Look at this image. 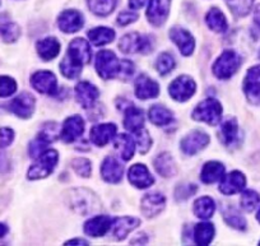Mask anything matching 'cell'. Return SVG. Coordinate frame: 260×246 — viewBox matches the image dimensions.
<instances>
[{
  "mask_svg": "<svg viewBox=\"0 0 260 246\" xmlns=\"http://www.w3.org/2000/svg\"><path fill=\"white\" fill-rule=\"evenodd\" d=\"M127 179L130 184H133L138 189H146V188L152 187L154 182L153 176L143 163H136L130 167L127 172Z\"/></svg>",
  "mask_w": 260,
  "mask_h": 246,
  "instance_id": "cell-15",
  "label": "cell"
},
{
  "mask_svg": "<svg viewBox=\"0 0 260 246\" xmlns=\"http://www.w3.org/2000/svg\"><path fill=\"white\" fill-rule=\"evenodd\" d=\"M257 100H260V96H259V99H257Z\"/></svg>",
  "mask_w": 260,
  "mask_h": 246,
  "instance_id": "cell-56",
  "label": "cell"
},
{
  "mask_svg": "<svg viewBox=\"0 0 260 246\" xmlns=\"http://www.w3.org/2000/svg\"><path fill=\"white\" fill-rule=\"evenodd\" d=\"M209 135L206 132L201 130H194L190 134H187L184 139L181 140V150L185 155H197L198 152L203 150L208 145Z\"/></svg>",
  "mask_w": 260,
  "mask_h": 246,
  "instance_id": "cell-9",
  "label": "cell"
},
{
  "mask_svg": "<svg viewBox=\"0 0 260 246\" xmlns=\"http://www.w3.org/2000/svg\"><path fill=\"white\" fill-rule=\"evenodd\" d=\"M256 220L260 222V209H259V212H257V214H256Z\"/></svg>",
  "mask_w": 260,
  "mask_h": 246,
  "instance_id": "cell-55",
  "label": "cell"
},
{
  "mask_svg": "<svg viewBox=\"0 0 260 246\" xmlns=\"http://www.w3.org/2000/svg\"><path fill=\"white\" fill-rule=\"evenodd\" d=\"M244 91L250 100H256L260 96V65L250 68L244 80Z\"/></svg>",
  "mask_w": 260,
  "mask_h": 246,
  "instance_id": "cell-25",
  "label": "cell"
},
{
  "mask_svg": "<svg viewBox=\"0 0 260 246\" xmlns=\"http://www.w3.org/2000/svg\"><path fill=\"white\" fill-rule=\"evenodd\" d=\"M136 134H137V142H138L139 150H141V153L146 155V153L149 150V148H151V144H152L151 137H149L148 132H147L146 129H143V128H142L141 130H138Z\"/></svg>",
  "mask_w": 260,
  "mask_h": 246,
  "instance_id": "cell-46",
  "label": "cell"
},
{
  "mask_svg": "<svg viewBox=\"0 0 260 246\" xmlns=\"http://www.w3.org/2000/svg\"><path fill=\"white\" fill-rule=\"evenodd\" d=\"M147 2H148V0H129V7L136 11V9H141Z\"/></svg>",
  "mask_w": 260,
  "mask_h": 246,
  "instance_id": "cell-51",
  "label": "cell"
},
{
  "mask_svg": "<svg viewBox=\"0 0 260 246\" xmlns=\"http://www.w3.org/2000/svg\"><path fill=\"white\" fill-rule=\"evenodd\" d=\"M87 36H88L89 41H92L93 45L104 46V45L114 41L115 31L111 28H107V27H96L93 29H89Z\"/></svg>",
  "mask_w": 260,
  "mask_h": 246,
  "instance_id": "cell-33",
  "label": "cell"
},
{
  "mask_svg": "<svg viewBox=\"0 0 260 246\" xmlns=\"http://www.w3.org/2000/svg\"><path fill=\"white\" fill-rule=\"evenodd\" d=\"M111 226L112 220L109 216H96L87 221L84 225V232L92 237H99V236H104L105 233H107Z\"/></svg>",
  "mask_w": 260,
  "mask_h": 246,
  "instance_id": "cell-24",
  "label": "cell"
},
{
  "mask_svg": "<svg viewBox=\"0 0 260 246\" xmlns=\"http://www.w3.org/2000/svg\"><path fill=\"white\" fill-rule=\"evenodd\" d=\"M91 46L84 39H76L69 44L68 52L60 64L62 75L69 79H74L82 72L83 65L91 60Z\"/></svg>",
  "mask_w": 260,
  "mask_h": 246,
  "instance_id": "cell-1",
  "label": "cell"
},
{
  "mask_svg": "<svg viewBox=\"0 0 260 246\" xmlns=\"http://www.w3.org/2000/svg\"><path fill=\"white\" fill-rule=\"evenodd\" d=\"M214 237V226L212 223H198L194 228V241L198 245H208Z\"/></svg>",
  "mask_w": 260,
  "mask_h": 246,
  "instance_id": "cell-36",
  "label": "cell"
},
{
  "mask_svg": "<svg viewBox=\"0 0 260 246\" xmlns=\"http://www.w3.org/2000/svg\"><path fill=\"white\" fill-rule=\"evenodd\" d=\"M99 96L100 92L97 87L89 82H79L76 86V99L84 109L93 106Z\"/></svg>",
  "mask_w": 260,
  "mask_h": 246,
  "instance_id": "cell-21",
  "label": "cell"
},
{
  "mask_svg": "<svg viewBox=\"0 0 260 246\" xmlns=\"http://www.w3.org/2000/svg\"><path fill=\"white\" fill-rule=\"evenodd\" d=\"M31 84L36 91L45 95H55L57 92V80L54 73L40 70L31 77Z\"/></svg>",
  "mask_w": 260,
  "mask_h": 246,
  "instance_id": "cell-10",
  "label": "cell"
},
{
  "mask_svg": "<svg viewBox=\"0 0 260 246\" xmlns=\"http://www.w3.org/2000/svg\"><path fill=\"white\" fill-rule=\"evenodd\" d=\"M192 119L209 125H217L222 119V105L214 99H207L195 107Z\"/></svg>",
  "mask_w": 260,
  "mask_h": 246,
  "instance_id": "cell-5",
  "label": "cell"
},
{
  "mask_svg": "<svg viewBox=\"0 0 260 246\" xmlns=\"http://www.w3.org/2000/svg\"><path fill=\"white\" fill-rule=\"evenodd\" d=\"M171 0H151L147 11V18L153 26H161L166 22L170 13Z\"/></svg>",
  "mask_w": 260,
  "mask_h": 246,
  "instance_id": "cell-14",
  "label": "cell"
},
{
  "mask_svg": "<svg viewBox=\"0 0 260 246\" xmlns=\"http://www.w3.org/2000/svg\"><path fill=\"white\" fill-rule=\"evenodd\" d=\"M59 155L54 149H46L40 157H37V162L34 163L28 170L29 180H39L49 176L54 171L56 166Z\"/></svg>",
  "mask_w": 260,
  "mask_h": 246,
  "instance_id": "cell-6",
  "label": "cell"
},
{
  "mask_svg": "<svg viewBox=\"0 0 260 246\" xmlns=\"http://www.w3.org/2000/svg\"><path fill=\"white\" fill-rule=\"evenodd\" d=\"M68 204L74 212L82 216L93 214L101 209L96 195L87 189H73L68 193Z\"/></svg>",
  "mask_w": 260,
  "mask_h": 246,
  "instance_id": "cell-2",
  "label": "cell"
},
{
  "mask_svg": "<svg viewBox=\"0 0 260 246\" xmlns=\"http://www.w3.org/2000/svg\"><path fill=\"white\" fill-rule=\"evenodd\" d=\"M17 91V82L8 75L0 77V97H9Z\"/></svg>",
  "mask_w": 260,
  "mask_h": 246,
  "instance_id": "cell-44",
  "label": "cell"
},
{
  "mask_svg": "<svg viewBox=\"0 0 260 246\" xmlns=\"http://www.w3.org/2000/svg\"><path fill=\"white\" fill-rule=\"evenodd\" d=\"M115 148L121 156L124 161H129L133 158L134 150H136V143L134 139L127 134H120L117 135L115 139Z\"/></svg>",
  "mask_w": 260,
  "mask_h": 246,
  "instance_id": "cell-32",
  "label": "cell"
},
{
  "mask_svg": "<svg viewBox=\"0 0 260 246\" xmlns=\"http://www.w3.org/2000/svg\"><path fill=\"white\" fill-rule=\"evenodd\" d=\"M241 56L236 51L226 50L216 60L213 65V74L218 79H229L241 67Z\"/></svg>",
  "mask_w": 260,
  "mask_h": 246,
  "instance_id": "cell-3",
  "label": "cell"
},
{
  "mask_svg": "<svg viewBox=\"0 0 260 246\" xmlns=\"http://www.w3.org/2000/svg\"><path fill=\"white\" fill-rule=\"evenodd\" d=\"M97 73L104 79L119 78L121 70V60H119L114 51L102 50L96 55Z\"/></svg>",
  "mask_w": 260,
  "mask_h": 246,
  "instance_id": "cell-4",
  "label": "cell"
},
{
  "mask_svg": "<svg viewBox=\"0 0 260 246\" xmlns=\"http://www.w3.org/2000/svg\"><path fill=\"white\" fill-rule=\"evenodd\" d=\"M141 225V220L134 217H121L112 221V233L116 240H124L132 231Z\"/></svg>",
  "mask_w": 260,
  "mask_h": 246,
  "instance_id": "cell-22",
  "label": "cell"
},
{
  "mask_svg": "<svg viewBox=\"0 0 260 246\" xmlns=\"http://www.w3.org/2000/svg\"><path fill=\"white\" fill-rule=\"evenodd\" d=\"M125 129L130 133H137L144 127V114L141 109H137L133 105L125 110L124 117Z\"/></svg>",
  "mask_w": 260,
  "mask_h": 246,
  "instance_id": "cell-26",
  "label": "cell"
},
{
  "mask_svg": "<svg viewBox=\"0 0 260 246\" xmlns=\"http://www.w3.org/2000/svg\"><path fill=\"white\" fill-rule=\"evenodd\" d=\"M216 204L214 200L209 197H202L195 200L194 203V214L201 220H208L214 214Z\"/></svg>",
  "mask_w": 260,
  "mask_h": 246,
  "instance_id": "cell-35",
  "label": "cell"
},
{
  "mask_svg": "<svg viewBox=\"0 0 260 246\" xmlns=\"http://www.w3.org/2000/svg\"><path fill=\"white\" fill-rule=\"evenodd\" d=\"M159 86L157 82L146 74H142L136 80V96L139 100L154 99L158 96Z\"/></svg>",
  "mask_w": 260,
  "mask_h": 246,
  "instance_id": "cell-19",
  "label": "cell"
},
{
  "mask_svg": "<svg viewBox=\"0 0 260 246\" xmlns=\"http://www.w3.org/2000/svg\"><path fill=\"white\" fill-rule=\"evenodd\" d=\"M149 120L153 122L154 125H158V127H165V125L171 124V121L174 120V115L170 111L169 109H166L162 105H154L149 109Z\"/></svg>",
  "mask_w": 260,
  "mask_h": 246,
  "instance_id": "cell-34",
  "label": "cell"
},
{
  "mask_svg": "<svg viewBox=\"0 0 260 246\" xmlns=\"http://www.w3.org/2000/svg\"><path fill=\"white\" fill-rule=\"evenodd\" d=\"M119 49L125 54H136V52L147 54L152 50V41L148 36L132 32V34L125 35L120 40Z\"/></svg>",
  "mask_w": 260,
  "mask_h": 246,
  "instance_id": "cell-7",
  "label": "cell"
},
{
  "mask_svg": "<svg viewBox=\"0 0 260 246\" xmlns=\"http://www.w3.org/2000/svg\"><path fill=\"white\" fill-rule=\"evenodd\" d=\"M154 169L164 177H171L176 174V165H175L174 158L167 152L157 156L154 160Z\"/></svg>",
  "mask_w": 260,
  "mask_h": 246,
  "instance_id": "cell-31",
  "label": "cell"
},
{
  "mask_svg": "<svg viewBox=\"0 0 260 246\" xmlns=\"http://www.w3.org/2000/svg\"><path fill=\"white\" fill-rule=\"evenodd\" d=\"M14 139V132L11 128H0V148H6L12 144Z\"/></svg>",
  "mask_w": 260,
  "mask_h": 246,
  "instance_id": "cell-48",
  "label": "cell"
},
{
  "mask_svg": "<svg viewBox=\"0 0 260 246\" xmlns=\"http://www.w3.org/2000/svg\"><path fill=\"white\" fill-rule=\"evenodd\" d=\"M175 65H176V62H175L174 56L171 54H169V52H164V54L159 55L156 63L157 70H158V73L161 75L169 74L174 69Z\"/></svg>",
  "mask_w": 260,
  "mask_h": 246,
  "instance_id": "cell-42",
  "label": "cell"
},
{
  "mask_svg": "<svg viewBox=\"0 0 260 246\" xmlns=\"http://www.w3.org/2000/svg\"><path fill=\"white\" fill-rule=\"evenodd\" d=\"M36 49L41 59L52 60L59 55L60 42L55 37H46L36 44Z\"/></svg>",
  "mask_w": 260,
  "mask_h": 246,
  "instance_id": "cell-28",
  "label": "cell"
},
{
  "mask_svg": "<svg viewBox=\"0 0 260 246\" xmlns=\"http://www.w3.org/2000/svg\"><path fill=\"white\" fill-rule=\"evenodd\" d=\"M35 105H36L35 97L28 92H23L17 96L13 101H11L8 109L21 119H28L34 114Z\"/></svg>",
  "mask_w": 260,
  "mask_h": 246,
  "instance_id": "cell-11",
  "label": "cell"
},
{
  "mask_svg": "<svg viewBox=\"0 0 260 246\" xmlns=\"http://www.w3.org/2000/svg\"><path fill=\"white\" fill-rule=\"evenodd\" d=\"M223 220L227 225L231 227L236 228V230L244 231L246 228V221L242 217L241 213L234 207H227L223 209Z\"/></svg>",
  "mask_w": 260,
  "mask_h": 246,
  "instance_id": "cell-39",
  "label": "cell"
},
{
  "mask_svg": "<svg viewBox=\"0 0 260 246\" xmlns=\"http://www.w3.org/2000/svg\"><path fill=\"white\" fill-rule=\"evenodd\" d=\"M49 144H50L49 140H46L44 137H41V135L39 134L31 143H29V148H28L29 156H31L32 158L40 157V156L47 149V145Z\"/></svg>",
  "mask_w": 260,
  "mask_h": 246,
  "instance_id": "cell-43",
  "label": "cell"
},
{
  "mask_svg": "<svg viewBox=\"0 0 260 246\" xmlns=\"http://www.w3.org/2000/svg\"><path fill=\"white\" fill-rule=\"evenodd\" d=\"M137 19H138V14L130 11H124L117 16V23L120 26H126V24L137 21Z\"/></svg>",
  "mask_w": 260,
  "mask_h": 246,
  "instance_id": "cell-49",
  "label": "cell"
},
{
  "mask_svg": "<svg viewBox=\"0 0 260 246\" xmlns=\"http://www.w3.org/2000/svg\"><path fill=\"white\" fill-rule=\"evenodd\" d=\"M165 205H166V199L164 195L159 193H148L142 199L141 209L147 217H156L165 209Z\"/></svg>",
  "mask_w": 260,
  "mask_h": 246,
  "instance_id": "cell-17",
  "label": "cell"
},
{
  "mask_svg": "<svg viewBox=\"0 0 260 246\" xmlns=\"http://www.w3.org/2000/svg\"><path fill=\"white\" fill-rule=\"evenodd\" d=\"M87 2H88V8L91 9L92 13L101 17L112 13L117 4V0H87Z\"/></svg>",
  "mask_w": 260,
  "mask_h": 246,
  "instance_id": "cell-38",
  "label": "cell"
},
{
  "mask_svg": "<svg viewBox=\"0 0 260 246\" xmlns=\"http://www.w3.org/2000/svg\"><path fill=\"white\" fill-rule=\"evenodd\" d=\"M170 37L177 45L181 54L185 55V56H189L194 51V37L186 29L181 28V27H174V28L170 29Z\"/></svg>",
  "mask_w": 260,
  "mask_h": 246,
  "instance_id": "cell-18",
  "label": "cell"
},
{
  "mask_svg": "<svg viewBox=\"0 0 260 246\" xmlns=\"http://www.w3.org/2000/svg\"><path fill=\"white\" fill-rule=\"evenodd\" d=\"M21 35L18 24L12 22L7 14H0V39L6 42H14Z\"/></svg>",
  "mask_w": 260,
  "mask_h": 246,
  "instance_id": "cell-30",
  "label": "cell"
},
{
  "mask_svg": "<svg viewBox=\"0 0 260 246\" xmlns=\"http://www.w3.org/2000/svg\"><path fill=\"white\" fill-rule=\"evenodd\" d=\"M246 185V177L240 171H231L224 174L219 184V192L224 195H234L242 192Z\"/></svg>",
  "mask_w": 260,
  "mask_h": 246,
  "instance_id": "cell-12",
  "label": "cell"
},
{
  "mask_svg": "<svg viewBox=\"0 0 260 246\" xmlns=\"http://www.w3.org/2000/svg\"><path fill=\"white\" fill-rule=\"evenodd\" d=\"M72 167L82 177H88L91 175V162L88 160H86V158H74L72 161Z\"/></svg>",
  "mask_w": 260,
  "mask_h": 246,
  "instance_id": "cell-45",
  "label": "cell"
},
{
  "mask_svg": "<svg viewBox=\"0 0 260 246\" xmlns=\"http://www.w3.org/2000/svg\"><path fill=\"white\" fill-rule=\"evenodd\" d=\"M241 207L246 212H252L260 203V195L254 190H245L241 194Z\"/></svg>",
  "mask_w": 260,
  "mask_h": 246,
  "instance_id": "cell-41",
  "label": "cell"
},
{
  "mask_svg": "<svg viewBox=\"0 0 260 246\" xmlns=\"http://www.w3.org/2000/svg\"><path fill=\"white\" fill-rule=\"evenodd\" d=\"M116 125L109 122V124H100L92 128L91 140L99 147H104L110 140H112L116 135Z\"/></svg>",
  "mask_w": 260,
  "mask_h": 246,
  "instance_id": "cell-23",
  "label": "cell"
},
{
  "mask_svg": "<svg viewBox=\"0 0 260 246\" xmlns=\"http://www.w3.org/2000/svg\"><path fill=\"white\" fill-rule=\"evenodd\" d=\"M9 170V160L7 155L0 153V174H6Z\"/></svg>",
  "mask_w": 260,
  "mask_h": 246,
  "instance_id": "cell-50",
  "label": "cell"
},
{
  "mask_svg": "<svg viewBox=\"0 0 260 246\" xmlns=\"http://www.w3.org/2000/svg\"><path fill=\"white\" fill-rule=\"evenodd\" d=\"M8 232V227H7L4 223H0V237H3L6 236V233Z\"/></svg>",
  "mask_w": 260,
  "mask_h": 246,
  "instance_id": "cell-54",
  "label": "cell"
},
{
  "mask_svg": "<svg viewBox=\"0 0 260 246\" xmlns=\"http://www.w3.org/2000/svg\"><path fill=\"white\" fill-rule=\"evenodd\" d=\"M195 89H197V84L187 75H180V77H177L169 87L170 96L175 101L179 102L187 101L194 95Z\"/></svg>",
  "mask_w": 260,
  "mask_h": 246,
  "instance_id": "cell-8",
  "label": "cell"
},
{
  "mask_svg": "<svg viewBox=\"0 0 260 246\" xmlns=\"http://www.w3.org/2000/svg\"><path fill=\"white\" fill-rule=\"evenodd\" d=\"M84 132V121L79 115L68 117L62 124L61 139L67 143H73L78 139Z\"/></svg>",
  "mask_w": 260,
  "mask_h": 246,
  "instance_id": "cell-16",
  "label": "cell"
},
{
  "mask_svg": "<svg viewBox=\"0 0 260 246\" xmlns=\"http://www.w3.org/2000/svg\"><path fill=\"white\" fill-rule=\"evenodd\" d=\"M124 167L115 157H106L102 162L101 175L102 179L110 184H117L121 180Z\"/></svg>",
  "mask_w": 260,
  "mask_h": 246,
  "instance_id": "cell-20",
  "label": "cell"
},
{
  "mask_svg": "<svg viewBox=\"0 0 260 246\" xmlns=\"http://www.w3.org/2000/svg\"><path fill=\"white\" fill-rule=\"evenodd\" d=\"M195 192H197V187L194 184H182L177 188L175 194H176L177 200H184L186 198L194 195Z\"/></svg>",
  "mask_w": 260,
  "mask_h": 246,
  "instance_id": "cell-47",
  "label": "cell"
},
{
  "mask_svg": "<svg viewBox=\"0 0 260 246\" xmlns=\"http://www.w3.org/2000/svg\"><path fill=\"white\" fill-rule=\"evenodd\" d=\"M67 245H88L86 240H82V238H74L67 242Z\"/></svg>",
  "mask_w": 260,
  "mask_h": 246,
  "instance_id": "cell-52",
  "label": "cell"
},
{
  "mask_svg": "<svg viewBox=\"0 0 260 246\" xmlns=\"http://www.w3.org/2000/svg\"><path fill=\"white\" fill-rule=\"evenodd\" d=\"M224 175V166L221 162L211 161L207 162L202 169L201 179L204 184H213L216 181H221Z\"/></svg>",
  "mask_w": 260,
  "mask_h": 246,
  "instance_id": "cell-27",
  "label": "cell"
},
{
  "mask_svg": "<svg viewBox=\"0 0 260 246\" xmlns=\"http://www.w3.org/2000/svg\"><path fill=\"white\" fill-rule=\"evenodd\" d=\"M254 21L255 23L260 27V4L256 7V9H255L254 12Z\"/></svg>",
  "mask_w": 260,
  "mask_h": 246,
  "instance_id": "cell-53",
  "label": "cell"
},
{
  "mask_svg": "<svg viewBox=\"0 0 260 246\" xmlns=\"http://www.w3.org/2000/svg\"><path fill=\"white\" fill-rule=\"evenodd\" d=\"M83 16H82L81 12L74 11V9L64 11L57 19V26L65 34H74V32L79 31L83 27Z\"/></svg>",
  "mask_w": 260,
  "mask_h": 246,
  "instance_id": "cell-13",
  "label": "cell"
},
{
  "mask_svg": "<svg viewBox=\"0 0 260 246\" xmlns=\"http://www.w3.org/2000/svg\"><path fill=\"white\" fill-rule=\"evenodd\" d=\"M206 22L208 24L209 29L214 32H224L227 29V21L224 18L223 13L219 11L218 8H212L211 11L208 12L206 17Z\"/></svg>",
  "mask_w": 260,
  "mask_h": 246,
  "instance_id": "cell-37",
  "label": "cell"
},
{
  "mask_svg": "<svg viewBox=\"0 0 260 246\" xmlns=\"http://www.w3.org/2000/svg\"><path fill=\"white\" fill-rule=\"evenodd\" d=\"M232 13L237 17H245L250 13L254 0H226Z\"/></svg>",
  "mask_w": 260,
  "mask_h": 246,
  "instance_id": "cell-40",
  "label": "cell"
},
{
  "mask_svg": "<svg viewBox=\"0 0 260 246\" xmlns=\"http://www.w3.org/2000/svg\"><path fill=\"white\" fill-rule=\"evenodd\" d=\"M239 139V125L235 117H229L221 125V140L227 147L236 144Z\"/></svg>",
  "mask_w": 260,
  "mask_h": 246,
  "instance_id": "cell-29",
  "label": "cell"
}]
</instances>
